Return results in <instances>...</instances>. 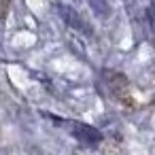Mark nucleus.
I'll use <instances>...</instances> for the list:
<instances>
[{
  "instance_id": "1",
  "label": "nucleus",
  "mask_w": 155,
  "mask_h": 155,
  "mask_svg": "<svg viewBox=\"0 0 155 155\" xmlns=\"http://www.w3.org/2000/svg\"><path fill=\"white\" fill-rule=\"evenodd\" d=\"M45 117H47L49 121H53L55 125L66 127L74 138H79V140L85 142V144H98V142L102 140V134H100L96 127H91V125H85V123H79V121H66V119H60L58 115H49V113H45Z\"/></svg>"
},
{
  "instance_id": "2",
  "label": "nucleus",
  "mask_w": 155,
  "mask_h": 155,
  "mask_svg": "<svg viewBox=\"0 0 155 155\" xmlns=\"http://www.w3.org/2000/svg\"><path fill=\"white\" fill-rule=\"evenodd\" d=\"M55 9H58V13H60V17L70 26V28H74V30H79V32H91L89 30V26L83 21V17L74 11V9H70V7H66V5H55Z\"/></svg>"
},
{
  "instance_id": "3",
  "label": "nucleus",
  "mask_w": 155,
  "mask_h": 155,
  "mask_svg": "<svg viewBox=\"0 0 155 155\" xmlns=\"http://www.w3.org/2000/svg\"><path fill=\"white\" fill-rule=\"evenodd\" d=\"M89 5L94 7V11L98 13V15H108V5H106V0H89Z\"/></svg>"
}]
</instances>
